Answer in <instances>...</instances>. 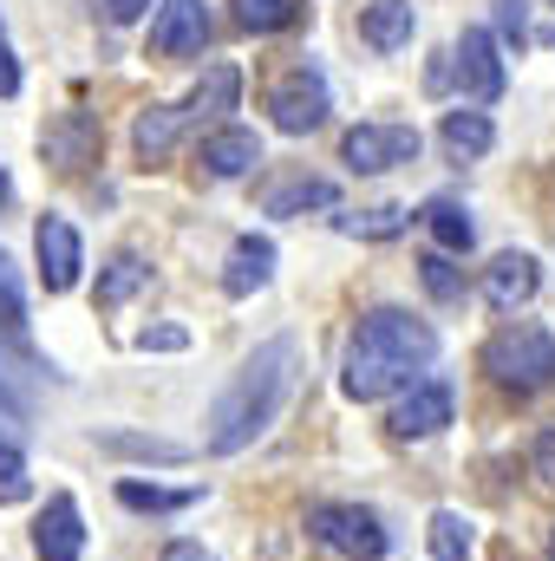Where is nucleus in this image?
<instances>
[{"label": "nucleus", "instance_id": "nucleus-36", "mask_svg": "<svg viewBox=\"0 0 555 561\" xmlns=\"http://www.w3.org/2000/svg\"><path fill=\"white\" fill-rule=\"evenodd\" d=\"M144 7H150V0H105V13H112L118 26H132V20H138Z\"/></svg>", "mask_w": 555, "mask_h": 561}, {"label": "nucleus", "instance_id": "nucleus-33", "mask_svg": "<svg viewBox=\"0 0 555 561\" xmlns=\"http://www.w3.org/2000/svg\"><path fill=\"white\" fill-rule=\"evenodd\" d=\"M497 20H503L510 39H523V0H497Z\"/></svg>", "mask_w": 555, "mask_h": 561}, {"label": "nucleus", "instance_id": "nucleus-3", "mask_svg": "<svg viewBox=\"0 0 555 561\" xmlns=\"http://www.w3.org/2000/svg\"><path fill=\"white\" fill-rule=\"evenodd\" d=\"M484 373L510 392H543L555 379V333L536 327V320H517L503 327L490 346H484Z\"/></svg>", "mask_w": 555, "mask_h": 561}, {"label": "nucleus", "instance_id": "nucleus-38", "mask_svg": "<svg viewBox=\"0 0 555 561\" xmlns=\"http://www.w3.org/2000/svg\"><path fill=\"white\" fill-rule=\"evenodd\" d=\"M7 196H13V183H7V170H0V209H7Z\"/></svg>", "mask_w": 555, "mask_h": 561}, {"label": "nucleus", "instance_id": "nucleus-23", "mask_svg": "<svg viewBox=\"0 0 555 561\" xmlns=\"http://www.w3.org/2000/svg\"><path fill=\"white\" fill-rule=\"evenodd\" d=\"M424 542H431V561H471V523L457 510H438L431 529H424Z\"/></svg>", "mask_w": 555, "mask_h": 561}, {"label": "nucleus", "instance_id": "nucleus-29", "mask_svg": "<svg viewBox=\"0 0 555 561\" xmlns=\"http://www.w3.org/2000/svg\"><path fill=\"white\" fill-rule=\"evenodd\" d=\"M236 20H242L249 33H281V26L294 20V7H287V0H236Z\"/></svg>", "mask_w": 555, "mask_h": 561}, {"label": "nucleus", "instance_id": "nucleus-30", "mask_svg": "<svg viewBox=\"0 0 555 561\" xmlns=\"http://www.w3.org/2000/svg\"><path fill=\"white\" fill-rule=\"evenodd\" d=\"M26 496H33L26 457H20V450H0V503H26Z\"/></svg>", "mask_w": 555, "mask_h": 561}, {"label": "nucleus", "instance_id": "nucleus-2", "mask_svg": "<svg viewBox=\"0 0 555 561\" xmlns=\"http://www.w3.org/2000/svg\"><path fill=\"white\" fill-rule=\"evenodd\" d=\"M431 359H438V333H431L424 320L399 313V307H373V313L360 320L353 346H347L340 392H347V399H360V405H373V399H386V392L412 386V373H424Z\"/></svg>", "mask_w": 555, "mask_h": 561}, {"label": "nucleus", "instance_id": "nucleus-32", "mask_svg": "<svg viewBox=\"0 0 555 561\" xmlns=\"http://www.w3.org/2000/svg\"><path fill=\"white\" fill-rule=\"evenodd\" d=\"M138 346H144V353H177V346H183V333H177V327H144Z\"/></svg>", "mask_w": 555, "mask_h": 561}, {"label": "nucleus", "instance_id": "nucleus-11", "mask_svg": "<svg viewBox=\"0 0 555 561\" xmlns=\"http://www.w3.org/2000/svg\"><path fill=\"white\" fill-rule=\"evenodd\" d=\"M99 118L92 112H59L53 125H46V138H39V150H46V163H59V170H86L92 157H99Z\"/></svg>", "mask_w": 555, "mask_h": 561}, {"label": "nucleus", "instance_id": "nucleus-6", "mask_svg": "<svg viewBox=\"0 0 555 561\" xmlns=\"http://www.w3.org/2000/svg\"><path fill=\"white\" fill-rule=\"evenodd\" d=\"M33 249H39V280H46V294H72V287H79L86 249H79V229H72L66 216H39Z\"/></svg>", "mask_w": 555, "mask_h": 561}, {"label": "nucleus", "instance_id": "nucleus-22", "mask_svg": "<svg viewBox=\"0 0 555 561\" xmlns=\"http://www.w3.org/2000/svg\"><path fill=\"white\" fill-rule=\"evenodd\" d=\"M490 144H497V131L484 112H444V150L451 157H484Z\"/></svg>", "mask_w": 555, "mask_h": 561}, {"label": "nucleus", "instance_id": "nucleus-26", "mask_svg": "<svg viewBox=\"0 0 555 561\" xmlns=\"http://www.w3.org/2000/svg\"><path fill=\"white\" fill-rule=\"evenodd\" d=\"M340 229H347V236H366V242H393V236L406 229V209H399V203H380V209H360V216H347Z\"/></svg>", "mask_w": 555, "mask_h": 561}, {"label": "nucleus", "instance_id": "nucleus-39", "mask_svg": "<svg viewBox=\"0 0 555 561\" xmlns=\"http://www.w3.org/2000/svg\"><path fill=\"white\" fill-rule=\"evenodd\" d=\"M550 561H555V542H550Z\"/></svg>", "mask_w": 555, "mask_h": 561}, {"label": "nucleus", "instance_id": "nucleus-21", "mask_svg": "<svg viewBox=\"0 0 555 561\" xmlns=\"http://www.w3.org/2000/svg\"><path fill=\"white\" fill-rule=\"evenodd\" d=\"M203 490H163V483H138V477H125L118 483V503L125 510H138V516H170V510H190Z\"/></svg>", "mask_w": 555, "mask_h": 561}, {"label": "nucleus", "instance_id": "nucleus-24", "mask_svg": "<svg viewBox=\"0 0 555 561\" xmlns=\"http://www.w3.org/2000/svg\"><path fill=\"white\" fill-rule=\"evenodd\" d=\"M0 333L26 353V294H20V275H13L7 255H0Z\"/></svg>", "mask_w": 555, "mask_h": 561}, {"label": "nucleus", "instance_id": "nucleus-18", "mask_svg": "<svg viewBox=\"0 0 555 561\" xmlns=\"http://www.w3.org/2000/svg\"><path fill=\"white\" fill-rule=\"evenodd\" d=\"M333 203H340V183H327V176H294V183H275V190H269V216L333 209Z\"/></svg>", "mask_w": 555, "mask_h": 561}, {"label": "nucleus", "instance_id": "nucleus-20", "mask_svg": "<svg viewBox=\"0 0 555 561\" xmlns=\"http://www.w3.org/2000/svg\"><path fill=\"white\" fill-rule=\"evenodd\" d=\"M183 125H190V118H183V105H150V112L138 118V131H132V144H138V157H144V163H163Z\"/></svg>", "mask_w": 555, "mask_h": 561}, {"label": "nucleus", "instance_id": "nucleus-15", "mask_svg": "<svg viewBox=\"0 0 555 561\" xmlns=\"http://www.w3.org/2000/svg\"><path fill=\"white\" fill-rule=\"evenodd\" d=\"M412 26H418L412 0H373V7L360 13V33H366L380 53H399V46L412 39Z\"/></svg>", "mask_w": 555, "mask_h": 561}, {"label": "nucleus", "instance_id": "nucleus-1", "mask_svg": "<svg viewBox=\"0 0 555 561\" xmlns=\"http://www.w3.org/2000/svg\"><path fill=\"white\" fill-rule=\"evenodd\" d=\"M294 379H301V346L281 333L269 346H256L242 359V373L223 386V399L209 405V450L216 457H236L249 450L269 424L281 419V405L294 399Z\"/></svg>", "mask_w": 555, "mask_h": 561}, {"label": "nucleus", "instance_id": "nucleus-7", "mask_svg": "<svg viewBox=\"0 0 555 561\" xmlns=\"http://www.w3.org/2000/svg\"><path fill=\"white\" fill-rule=\"evenodd\" d=\"M451 59H457V85H464L471 105H497L503 99V59H497V39L484 26H464Z\"/></svg>", "mask_w": 555, "mask_h": 561}, {"label": "nucleus", "instance_id": "nucleus-37", "mask_svg": "<svg viewBox=\"0 0 555 561\" xmlns=\"http://www.w3.org/2000/svg\"><path fill=\"white\" fill-rule=\"evenodd\" d=\"M0 405H7V412H26V399H20L13 379H7V359H0Z\"/></svg>", "mask_w": 555, "mask_h": 561}, {"label": "nucleus", "instance_id": "nucleus-14", "mask_svg": "<svg viewBox=\"0 0 555 561\" xmlns=\"http://www.w3.org/2000/svg\"><path fill=\"white\" fill-rule=\"evenodd\" d=\"M269 275H275V242H269V236H242V242L229 249V268H223V294H229V300H242V294L269 287Z\"/></svg>", "mask_w": 555, "mask_h": 561}, {"label": "nucleus", "instance_id": "nucleus-8", "mask_svg": "<svg viewBox=\"0 0 555 561\" xmlns=\"http://www.w3.org/2000/svg\"><path fill=\"white\" fill-rule=\"evenodd\" d=\"M340 150H347V163H353V170L380 176V170H393V163H412V157H418V131H412V125H353Z\"/></svg>", "mask_w": 555, "mask_h": 561}, {"label": "nucleus", "instance_id": "nucleus-4", "mask_svg": "<svg viewBox=\"0 0 555 561\" xmlns=\"http://www.w3.org/2000/svg\"><path fill=\"white\" fill-rule=\"evenodd\" d=\"M307 529H314V542H327L333 556H347V561L386 556V523L373 510H360V503H320V510H307Z\"/></svg>", "mask_w": 555, "mask_h": 561}, {"label": "nucleus", "instance_id": "nucleus-35", "mask_svg": "<svg viewBox=\"0 0 555 561\" xmlns=\"http://www.w3.org/2000/svg\"><path fill=\"white\" fill-rule=\"evenodd\" d=\"M163 561H216V556H209L203 542H170V549H163Z\"/></svg>", "mask_w": 555, "mask_h": 561}, {"label": "nucleus", "instance_id": "nucleus-12", "mask_svg": "<svg viewBox=\"0 0 555 561\" xmlns=\"http://www.w3.org/2000/svg\"><path fill=\"white\" fill-rule=\"evenodd\" d=\"M536 287H543L536 255H497V262L484 268V300H490L497 313H517V307H523Z\"/></svg>", "mask_w": 555, "mask_h": 561}, {"label": "nucleus", "instance_id": "nucleus-17", "mask_svg": "<svg viewBox=\"0 0 555 561\" xmlns=\"http://www.w3.org/2000/svg\"><path fill=\"white\" fill-rule=\"evenodd\" d=\"M236 99H242V72H236V66H209V79H203V85L183 99V118H190V125H203V118H223Z\"/></svg>", "mask_w": 555, "mask_h": 561}, {"label": "nucleus", "instance_id": "nucleus-16", "mask_svg": "<svg viewBox=\"0 0 555 561\" xmlns=\"http://www.w3.org/2000/svg\"><path fill=\"white\" fill-rule=\"evenodd\" d=\"M256 163H262V138L256 131H216V138H203V170L209 176H242Z\"/></svg>", "mask_w": 555, "mask_h": 561}, {"label": "nucleus", "instance_id": "nucleus-31", "mask_svg": "<svg viewBox=\"0 0 555 561\" xmlns=\"http://www.w3.org/2000/svg\"><path fill=\"white\" fill-rule=\"evenodd\" d=\"M530 477H536V490H550L555 496V431L536 437V450H530Z\"/></svg>", "mask_w": 555, "mask_h": 561}, {"label": "nucleus", "instance_id": "nucleus-34", "mask_svg": "<svg viewBox=\"0 0 555 561\" xmlns=\"http://www.w3.org/2000/svg\"><path fill=\"white\" fill-rule=\"evenodd\" d=\"M20 92V66H13V53L0 46V99H13Z\"/></svg>", "mask_w": 555, "mask_h": 561}, {"label": "nucleus", "instance_id": "nucleus-40", "mask_svg": "<svg viewBox=\"0 0 555 561\" xmlns=\"http://www.w3.org/2000/svg\"><path fill=\"white\" fill-rule=\"evenodd\" d=\"M0 450H7V437H0Z\"/></svg>", "mask_w": 555, "mask_h": 561}, {"label": "nucleus", "instance_id": "nucleus-10", "mask_svg": "<svg viewBox=\"0 0 555 561\" xmlns=\"http://www.w3.org/2000/svg\"><path fill=\"white\" fill-rule=\"evenodd\" d=\"M451 412H457V399H451V386L444 379H418L412 392L393 405V437H438L444 424H451Z\"/></svg>", "mask_w": 555, "mask_h": 561}, {"label": "nucleus", "instance_id": "nucleus-28", "mask_svg": "<svg viewBox=\"0 0 555 561\" xmlns=\"http://www.w3.org/2000/svg\"><path fill=\"white\" fill-rule=\"evenodd\" d=\"M418 275H424V294H431V300H444V307H451V300H464V275L451 268V255H424V262H418Z\"/></svg>", "mask_w": 555, "mask_h": 561}, {"label": "nucleus", "instance_id": "nucleus-27", "mask_svg": "<svg viewBox=\"0 0 555 561\" xmlns=\"http://www.w3.org/2000/svg\"><path fill=\"white\" fill-rule=\"evenodd\" d=\"M144 280H150V268H144L138 255H118V262L105 268V280H99V307H118L125 294H138Z\"/></svg>", "mask_w": 555, "mask_h": 561}, {"label": "nucleus", "instance_id": "nucleus-13", "mask_svg": "<svg viewBox=\"0 0 555 561\" xmlns=\"http://www.w3.org/2000/svg\"><path fill=\"white\" fill-rule=\"evenodd\" d=\"M33 549H39V561H79L86 523H79V503H72V496H53V503H46L39 529H33Z\"/></svg>", "mask_w": 555, "mask_h": 561}, {"label": "nucleus", "instance_id": "nucleus-5", "mask_svg": "<svg viewBox=\"0 0 555 561\" xmlns=\"http://www.w3.org/2000/svg\"><path fill=\"white\" fill-rule=\"evenodd\" d=\"M269 112H275V125L287 138L327 125V79H320L314 66H287L275 79V92H269Z\"/></svg>", "mask_w": 555, "mask_h": 561}, {"label": "nucleus", "instance_id": "nucleus-25", "mask_svg": "<svg viewBox=\"0 0 555 561\" xmlns=\"http://www.w3.org/2000/svg\"><path fill=\"white\" fill-rule=\"evenodd\" d=\"M105 450H118V457H150V463H183V457H190L183 444H170V437H138V431H112Z\"/></svg>", "mask_w": 555, "mask_h": 561}, {"label": "nucleus", "instance_id": "nucleus-19", "mask_svg": "<svg viewBox=\"0 0 555 561\" xmlns=\"http://www.w3.org/2000/svg\"><path fill=\"white\" fill-rule=\"evenodd\" d=\"M424 229L438 236V255H464V249L477 242V229H471V209H464V203H451V196L424 203Z\"/></svg>", "mask_w": 555, "mask_h": 561}, {"label": "nucleus", "instance_id": "nucleus-9", "mask_svg": "<svg viewBox=\"0 0 555 561\" xmlns=\"http://www.w3.org/2000/svg\"><path fill=\"white\" fill-rule=\"evenodd\" d=\"M203 39H209L203 0H163V7H157V20H150V53H157V59L203 53Z\"/></svg>", "mask_w": 555, "mask_h": 561}]
</instances>
